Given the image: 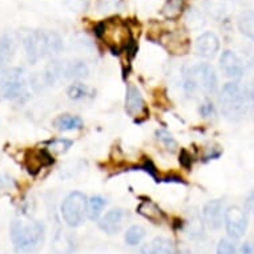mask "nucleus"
<instances>
[{"mask_svg": "<svg viewBox=\"0 0 254 254\" xmlns=\"http://www.w3.org/2000/svg\"><path fill=\"white\" fill-rule=\"evenodd\" d=\"M225 210L224 202L221 200L209 201L202 209V220H204L205 225L212 230L220 229L224 224Z\"/></svg>", "mask_w": 254, "mask_h": 254, "instance_id": "nucleus-9", "label": "nucleus"}, {"mask_svg": "<svg viewBox=\"0 0 254 254\" xmlns=\"http://www.w3.org/2000/svg\"><path fill=\"white\" fill-rule=\"evenodd\" d=\"M206 12L216 20H225L234 9V0H205Z\"/></svg>", "mask_w": 254, "mask_h": 254, "instance_id": "nucleus-13", "label": "nucleus"}, {"mask_svg": "<svg viewBox=\"0 0 254 254\" xmlns=\"http://www.w3.org/2000/svg\"><path fill=\"white\" fill-rule=\"evenodd\" d=\"M13 187H15V181L9 176L0 175V190H9Z\"/></svg>", "mask_w": 254, "mask_h": 254, "instance_id": "nucleus-33", "label": "nucleus"}, {"mask_svg": "<svg viewBox=\"0 0 254 254\" xmlns=\"http://www.w3.org/2000/svg\"><path fill=\"white\" fill-rule=\"evenodd\" d=\"M145 236H146V232L142 226L133 225V226H130L129 229L125 232L124 241L127 245L137 246L141 244V241L145 238Z\"/></svg>", "mask_w": 254, "mask_h": 254, "instance_id": "nucleus-24", "label": "nucleus"}, {"mask_svg": "<svg viewBox=\"0 0 254 254\" xmlns=\"http://www.w3.org/2000/svg\"><path fill=\"white\" fill-rule=\"evenodd\" d=\"M9 236L13 250L19 254L34 253L39 250L46 240V228L35 220H13L9 226Z\"/></svg>", "mask_w": 254, "mask_h": 254, "instance_id": "nucleus-1", "label": "nucleus"}, {"mask_svg": "<svg viewBox=\"0 0 254 254\" xmlns=\"http://www.w3.org/2000/svg\"><path fill=\"white\" fill-rule=\"evenodd\" d=\"M224 225L230 240H240L248 228V214L240 206H229L225 210Z\"/></svg>", "mask_w": 254, "mask_h": 254, "instance_id": "nucleus-7", "label": "nucleus"}, {"mask_svg": "<svg viewBox=\"0 0 254 254\" xmlns=\"http://www.w3.org/2000/svg\"><path fill=\"white\" fill-rule=\"evenodd\" d=\"M204 24H205L204 16H202V13H201L198 9L190 8L189 11H188L187 25L189 27V29L196 31V29H200Z\"/></svg>", "mask_w": 254, "mask_h": 254, "instance_id": "nucleus-27", "label": "nucleus"}, {"mask_svg": "<svg viewBox=\"0 0 254 254\" xmlns=\"http://www.w3.org/2000/svg\"><path fill=\"white\" fill-rule=\"evenodd\" d=\"M54 248L59 254H69L73 249V244L67 234H64V232H60L55 236Z\"/></svg>", "mask_w": 254, "mask_h": 254, "instance_id": "nucleus-26", "label": "nucleus"}, {"mask_svg": "<svg viewBox=\"0 0 254 254\" xmlns=\"http://www.w3.org/2000/svg\"><path fill=\"white\" fill-rule=\"evenodd\" d=\"M249 101H250V108H252V112H253V116H254V83L252 84L249 88Z\"/></svg>", "mask_w": 254, "mask_h": 254, "instance_id": "nucleus-36", "label": "nucleus"}, {"mask_svg": "<svg viewBox=\"0 0 254 254\" xmlns=\"http://www.w3.org/2000/svg\"><path fill=\"white\" fill-rule=\"evenodd\" d=\"M238 29L244 36L254 42V11H245L238 16Z\"/></svg>", "mask_w": 254, "mask_h": 254, "instance_id": "nucleus-21", "label": "nucleus"}, {"mask_svg": "<svg viewBox=\"0 0 254 254\" xmlns=\"http://www.w3.org/2000/svg\"><path fill=\"white\" fill-rule=\"evenodd\" d=\"M237 248L234 245L233 240L230 238H222L218 242L216 249V254H237Z\"/></svg>", "mask_w": 254, "mask_h": 254, "instance_id": "nucleus-29", "label": "nucleus"}, {"mask_svg": "<svg viewBox=\"0 0 254 254\" xmlns=\"http://www.w3.org/2000/svg\"><path fill=\"white\" fill-rule=\"evenodd\" d=\"M221 112L230 121H240L250 108L249 89L238 83L229 81L221 89Z\"/></svg>", "mask_w": 254, "mask_h": 254, "instance_id": "nucleus-3", "label": "nucleus"}, {"mask_svg": "<svg viewBox=\"0 0 254 254\" xmlns=\"http://www.w3.org/2000/svg\"><path fill=\"white\" fill-rule=\"evenodd\" d=\"M245 212L254 213V192H252L245 200Z\"/></svg>", "mask_w": 254, "mask_h": 254, "instance_id": "nucleus-35", "label": "nucleus"}, {"mask_svg": "<svg viewBox=\"0 0 254 254\" xmlns=\"http://www.w3.org/2000/svg\"><path fill=\"white\" fill-rule=\"evenodd\" d=\"M184 91L193 95L201 89L206 95H216L218 91V77L214 68L208 63L187 67L184 69Z\"/></svg>", "mask_w": 254, "mask_h": 254, "instance_id": "nucleus-4", "label": "nucleus"}, {"mask_svg": "<svg viewBox=\"0 0 254 254\" xmlns=\"http://www.w3.org/2000/svg\"><path fill=\"white\" fill-rule=\"evenodd\" d=\"M121 5V0H101L100 9L103 12L111 11V9H117Z\"/></svg>", "mask_w": 254, "mask_h": 254, "instance_id": "nucleus-32", "label": "nucleus"}, {"mask_svg": "<svg viewBox=\"0 0 254 254\" xmlns=\"http://www.w3.org/2000/svg\"><path fill=\"white\" fill-rule=\"evenodd\" d=\"M156 138H157L158 141L161 142L167 149L175 150L176 148H177V141H176L175 137H173L168 130L157 129L156 130Z\"/></svg>", "mask_w": 254, "mask_h": 254, "instance_id": "nucleus-28", "label": "nucleus"}, {"mask_svg": "<svg viewBox=\"0 0 254 254\" xmlns=\"http://www.w3.org/2000/svg\"><path fill=\"white\" fill-rule=\"evenodd\" d=\"M84 127L81 117L75 115H60L54 120V128L60 132H69V130H79Z\"/></svg>", "mask_w": 254, "mask_h": 254, "instance_id": "nucleus-17", "label": "nucleus"}, {"mask_svg": "<svg viewBox=\"0 0 254 254\" xmlns=\"http://www.w3.org/2000/svg\"><path fill=\"white\" fill-rule=\"evenodd\" d=\"M125 112L132 117H141L148 113L145 100L141 92L133 84H128L125 93Z\"/></svg>", "mask_w": 254, "mask_h": 254, "instance_id": "nucleus-8", "label": "nucleus"}, {"mask_svg": "<svg viewBox=\"0 0 254 254\" xmlns=\"http://www.w3.org/2000/svg\"><path fill=\"white\" fill-rule=\"evenodd\" d=\"M15 42L9 35H1L0 36V69L8 64L12 60L13 55H15Z\"/></svg>", "mask_w": 254, "mask_h": 254, "instance_id": "nucleus-18", "label": "nucleus"}, {"mask_svg": "<svg viewBox=\"0 0 254 254\" xmlns=\"http://www.w3.org/2000/svg\"><path fill=\"white\" fill-rule=\"evenodd\" d=\"M144 254H180L173 241L169 238L157 237L142 248Z\"/></svg>", "mask_w": 254, "mask_h": 254, "instance_id": "nucleus-16", "label": "nucleus"}, {"mask_svg": "<svg viewBox=\"0 0 254 254\" xmlns=\"http://www.w3.org/2000/svg\"><path fill=\"white\" fill-rule=\"evenodd\" d=\"M220 65L221 69L224 71L225 76L233 79V81H237L244 76V63L237 54H234L233 51L226 50L222 52L220 58Z\"/></svg>", "mask_w": 254, "mask_h": 254, "instance_id": "nucleus-10", "label": "nucleus"}, {"mask_svg": "<svg viewBox=\"0 0 254 254\" xmlns=\"http://www.w3.org/2000/svg\"><path fill=\"white\" fill-rule=\"evenodd\" d=\"M137 213L154 225H161L164 221L167 220L165 213L152 200L141 201L137 206Z\"/></svg>", "mask_w": 254, "mask_h": 254, "instance_id": "nucleus-14", "label": "nucleus"}, {"mask_svg": "<svg viewBox=\"0 0 254 254\" xmlns=\"http://www.w3.org/2000/svg\"><path fill=\"white\" fill-rule=\"evenodd\" d=\"M200 115L205 119H212L216 116V108L210 100H205L202 104L200 105Z\"/></svg>", "mask_w": 254, "mask_h": 254, "instance_id": "nucleus-30", "label": "nucleus"}, {"mask_svg": "<svg viewBox=\"0 0 254 254\" xmlns=\"http://www.w3.org/2000/svg\"><path fill=\"white\" fill-rule=\"evenodd\" d=\"M185 3H187V0H167V3L164 4L163 9H161L163 16H165L169 20L177 19L183 13Z\"/></svg>", "mask_w": 254, "mask_h": 254, "instance_id": "nucleus-23", "label": "nucleus"}, {"mask_svg": "<svg viewBox=\"0 0 254 254\" xmlns=\"http://www.w3.org/2000/svg\"><path fill=\"white\" fill-rule=\"evenodd\" d=\"M88 198L81 192H71L62 204V217L71 228H79L87 218Z\"/></svg>", "mask_w": 254, "mask_h": 254, "instance_id": "nucleus-6", "label": "nucleus"}, {"mask_svg": "<svg viewBox=\"0 0 254 254\" xmlns=\"http://www.w3.org/2000/svg\"><path fill=\"white\" fill-rule=\"evenodd\" d=\"M65 5L71 11H76V12H80V11H85L89 5V0H67L65 1Z\"/></svg>", "mask_w": 254, "mask_h": 254, "instance_id": "nucleus-31", "label": "nucleus"}, {"mask_svg": "<svg viewBox=\"0 0 254 254\" xmlns=\"http://www.w3.org/2000/svg\"><path fill=\"white\" fill-rule=\"evenodd\" d=\"M68 97L73 101H83L95 97V89L84 83H75L68 88Z\"/></svg>", "mask_w": 254, "mask_h": 254, "instance_id": "nucleus-19", "label": "nucleus"}, {"mask_svg": "<svg viewBox=\"0 0 254 254\" xmlns=\"http://www.w3.org/2000/svg\"><path fill=\"white\" fill-rule=\"evenodd\" d=\"M125 220V212L123 209H111L109 212H107L103 217H100L99 220V228H100L104 233L112 236V234H117L123 229Z\"/></svg>", "mask_w": 254, "mask_h": 254, "instance_id": "nucleus-11", "label": "nucleus"}, {"mask_svg": "<svg viewBox=\"0 0 254 254\" xmlns=\"http://www.w3.org/2000/svg\"><path fill=\"white\" fill-rule=\"evenodd\" d=\"M107 206V200L101 196H92L88 198L87 217L92 221H99L101 217L103 209Z\"/></svg>", "mask_w": 254, "mask_h": 254, "instance_id": "nucleus-22", "label": "nucleus"}, {"mask_svg": "<svg viewBox=\"0 0 254 254\" xmlns=\"http://www.w3.org/2000/svg\"><path fill=\"white\" fill-rule=\"evenodd\" d=\"M28 97V83L21 68L0 69V100L24 101Z\"/></svg>", "mask_w": 254, "mask_h": 254, "instance_id": "nucleus-5", "label": "nucleus"}, {"mask_svg": "<svg viewBox=\"0 0 254 254\" xmlns=\"http://www.w3.org/2000/svg\"><path fill=\"white\" fill-rule=\"evenodd\" d=\"M88 73H89L88 65L81 60L62 62V79L81 80L85 79Z\"/></svg>", "mask_w": 254, "mask_h": 254, "instance_id": "nucleus-15", "label": "nucleus"}, {"mask_svg": "<svg viewBox=\"0 0 254 254\" xmlns=\"http://www.w3.org/2000/svg\"><path fill=\"white\" fill-rule=\"evenodd\" d=\"M196 54L202 59H213L220 50V39L213 32H204L196 40Z\"/></svg>", "mask_w": 254, "mask_h": 254, "instance_id": "nucleus-12", "label": "nucleus"}, {"mask_svg": "<svg viewBox=\"0 0 254 254\" xmlns=\"http://www.w3.org/2000/svg\"><path fill=\"white\" fill-rule=\"evenodd\" d=\"M73 141L68 140V138H54L46 144V149L51 154H63L69 150Z\"/></svg>", "mask_w": 254, "mask_h": 254, "instance_id": "nucleus-25", "label": "nucleus"}, {"mask_svg": "<svg viewBox=\"0 0 254 254\" xmlns=\"http://www.w3.org/2000/svg\"><path fill=\"white\" fill-rule=\"evenodd\" d=\"M237 254H254L253 242H244L241 245V248H240V250H238Z\"/></svg>", "mask_w": 254, "mask_h": 254, "instance_id": "nucleus-34", "label": "nucleus"}, {"mask_svg": "<svg viewBox=\"0 0 254 254\" xmlns=\"http://www.w3.org/2000/svg\"><path fill=\"white\" fill-rule=\"evenodd\" d=\"M23 47L29 63H38L40 59L58 55L63 50V39L55 31L32 29L23 35Z\"/></svg>", "mask_w": 254, "mask_h": 254, "instance_id": "nucleus-2", "label": "nucleus"}, {"mask_svg": "<svg viewBox=\"0 0 254 254\" xmlns=\"http://www.w3.org/2000/svg\"><path fill=\"white\" fill-rule=\"evenodd\" d=\"M188 233L194 240H200L205 236V222L201 218L198 212H190L189 220L187 222Z\"/></svg>", "mask_w": 254, "mask_h": 254, "instance_id": "nucleus-20", "label": "nucleus"}]
</instances>
